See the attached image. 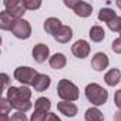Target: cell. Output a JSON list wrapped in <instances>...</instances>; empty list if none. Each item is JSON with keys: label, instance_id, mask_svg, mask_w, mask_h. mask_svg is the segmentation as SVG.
<instances>
[{"label": "cell", "instance_id": "obj_17", "mask_svg": "<svg viewBox=\"0 0 121 121\" xmlns=\"http://www.w3.org/2000/svg\"><path fill=\"white\" fill-rule=\"evenodd\" d=\"M61 26H63L61 22H60L57 17H48L44 22V30H46V33L53 34V36L60 30V27H61Z\"/></svg>", "mask_w": 121, "mask_h": 121}, {"label": "cell", "instance_id": "obj_28", "mask_svg": "<svg viewBox=\"0 0 121 121\" xmlns=\"http://www.w3.org/2000/svg\"><path fill=\"white\" fill-rule=\"evenodd\" d=\"M44 121H61V120L57 117V114H54V112H48Z\"/></svg>", "mask_w": 121, "mask_h": 121}, {"label": "cell", "instance_id": "obj_6", "mask_svg": "<svg viewBox=\"0 0 121 121\" xmlns=\"http://www.w3.org/2000/svg\"><path fill=\"white\" fill-rule=\"evenodd\" d=\"M64 4L78 16V17H88L93 13V6L83 0H64Z\"/></svg>", "mask_w": 121, "mask_h": 121}, {"label": "cell", "instance_id": "obj_20", "mask_svg": "<svg viewBox=\"0 0 121 121\" xmlns=\"http://www.w3.org/2000/svg\"><path fill=\"white\" fill-rule=\"evenodd\" d=\"M84 118H86V121H104V115L97 107L88 108L84 114Z\"/></svg>", "mask_w": 121, "mask_h": 121}, {"label": "cell", "instance_id": "obj_8", "mask_svg": "<svg viewBox=\"0 0 121 121\" xmlns=\"http://www.w3.org/2000/svg\"><path fill=\"white\" fill-rule=\"evenodd\" d=\"M4 7H6V12L13 17V19H22L23 14L26 13V7H24V3L23 0H12V2H9V0H6V2L3 3Z\"/></svg>", "mask_w": 121, "mask_h": 121}, {"label": "cell", "instance_id": "obj_30", "mask_svg": "<svg viewBox=\"0 0 121 121\" xmlns=\"http://www.w3.org/2000/svg\"><path fill=\"white\" fill-rule=\"evenodd\" d=\"M114 121H121V110L114 112Z\"/></svg>", "mask_w": 121, "mask_h": 121}, {"label": "cell", "instance_id": "obj_29", "mask_svg": "<svg viewBox=\"0 0 121 121\" xmlns=\"http://www.w3.org/2000/svg\"><path fill=\"white\" fill-rule=\"evenodd\" d=\"M2 80H3V90H4V88L9 86V83H10V77H9L6 73H3V74H2Z\"/></svg>", "mask_w": 121, "mask_h": 121}, {"label": "cell", "instance_id": "obj_5", "mask_svg": "<svg viewBox=\"0 0 121 121\" xmlns=\"http://www.w3.org/2000/svg\"><path fill=\"white\" fill-rule=\"evenodd\" d=\"M39 73L36 71V69L31 67H17L13 73L14 80H17L19 83H22L23 86H33V81L36 78Z\"/></svg>", "mask_w": 121, "mask_h": 121}, {"label": "cell", "instance_id": "obj_4", "mask_svg": "<svg viewBox=\"0 0 121 121\" xmlns=\"http://www.w3.org/2000/svg\"><path fill=\"white\" fill-rule=\"evenodd\" d=\"M51 108V103L46 97H39L34 103V112L30 117V121H44L48 110Z\"/></svg>", "mask_w": 121, "mask_h": 121}, {"label": "cell", "instance_id": "obj_19", "mask_svg": "<svg viewBox=\"0 0 121 121\" xmlns=\"http://www.w3.org/2000/svg\"><path fill=\"white\" fill-rule=\"evenodd\" d=\"M88 36H90L91 41L100 43V41H103V40L105 39V31H104V29H103L101 26H93V27L90 29Z\"/></svg>", "mask_w": 121, "mask_h": 121}, {"label": "cell", "instance_id": "obj_22", "mask_svg": "<svg viewBox=\"0 0 121 121\" xmlns=\"http://www.w3.org/2000/svg\"><path fill=\"white\" fill-rule=\"evenodd\" d=\"M26 10H37L41 7V2L40 0H23Z\"/></svg>", "mask_w": 121, "mask_h": 121}, {"label": "cell", "instance_id": "obj_10", "mask_svg": "<svg viewBox=\"0 0 121 121\" xmlns=\"http://www.w3.org/2000/svg\"><path fill=\"white\" fill-rule=\"evenodd\" d=\"M31 54H33L34 61L39 63V64H41V63H44L46 60L48 58L50 48H48V46H46V44H43V43H39V44H36V46L33 47Z\"/></svg>", "mask_w": 121, "mask_h": 121}, {"label": "cell", "instance_id": "obj_13", "mask_svg": "<svg viewBox=\"0 0 121 121\" xmlns=\"http://www.w3.org/2000/svg\"><path fill=\"white\" fill-rule=\"evenodd\" d=\"M50 83H51V80L47 74H40L39 73L36 76L34 81H33V88H34V91L41 93V91H46L50 87Z\"/></svg>", "mask_w": 121, "mask_h": 121}, {"label": "cell", "instance_id": "obj_7", "mask_svg": "<svg viewBox=\"0 0 121 121\" xmlns=\"http://www.w3.org/2000/svg\"><path fill=\"white\" fill-rule=\"evenodd\" d=\"M12 33L14 34V37L20 39V40H27L31 36V26L27 20L24 19H17L14 22V26L12 29Z\"/></svg>", "mask_w": 121, "mask_h": 121}, {"label": "cell", "instance_id": "obj_32", "mask_svg": "<svg viewBox=\"0 0 121 121\" xmlns=\"http://www.w3.org/2000/svg\"><path fill=\"white\" fill-rule=\"evenodd\" d=\"M115 4H117V7L121 10V0H115Z\"/></svg>", "mask_w": 121, "mask_h": 121}, {"label": "cell", "instance_id": "obj_25", "mask_svg": "<svg viewBox=\"0 0 121 121\" xmlns=\"http://www.w3.org/2000/svg\"><path fill=\"white\" fill-rule=\"evenodd\" d=\"M10 120L12 121H29V118L26 117V114L22 112V111H16L14 114H12Z\"/></svg>", "mask_w": 121, "mask_h": 121}, {"label": "cell", "instance_id": "obj_3", "mask_svg": "<svg viewBox=\"0 0 121 121\" xmlns=\"http://www.w3.org/2000/svg\"><path fill=\"white\" fill-rule=\"evenodd\" d=\"M57 94L63 101H70V103L77 101L78 97H80L78 87L74 83H71L70 80H66V78L58 81V84H57Z\"/></svg>", "mask_w": 121, "mask_h": 121}, {"label": "cell", "instance_id": "obj_11", "mask_svg": "<svg viewBox=\"0 0 121 121\" xmlns=\"http://www.w3.org/2000/svg\"><path fill=\"white\" fill-rule=\"evenodd\" d=\"M108 64H110V60H108V56H107L105 53L98 51V53H95V54L93 56V58H91V67H93L95 71H103V70H105V69L108 67Z\"/></svg>", "mask_w": 121, "mask_h": 121}, {"label": "cell", "instance_id": "obj_21", "mask_svg": "<svg viewBox=\"0 0 121 121\" xmlns=\"http://www.w3.org/2000/svg\"><path fill=\"white\" fill-rule=\"evenodd\" d=\"M115 17H117L115 12H114V10H111V9H108V7L101 9V10L98 12V20H100V22L110 23V22H111V20H114Z\"/></svg>", "mask_w": 121, "mask_h": 121}, {"label": "cell", "instance_id": "obj_24", "mask_svg": "<svg viewBox=\"0 0 121 121\" xmlns=\"http://www.w3.org/2000/svg\"><path fill=\"white\" fill-rule=\"evenodd\" d=\"M0 107H2V114H9V111L13 108V107H12V104L9 103V100H7V98H4V97L0 98Z\"/></svg>", "mask_w": 121, "mask_h": 121}, {"label": "cell", "instance_id": "obj_27", "mask_svg": "<svg viewBox=\"0 0 121 121\" xmlns=\"http://www.w3.org/2000/svg\"><path fill=\"white\" fill-rule=\"evenodd\" d=\"M114 101H115V105H117V108H118V110H121V90L115 91Z\"/></svg>", "mask_w": 121, "mask_h": 121}, {"label": "cell", "instance_id": "obj_2", "mask_svg": "<svg viewBox=\"0 0 121 121\" xmlns=\"http://www.w3.org/2000/svg\"><path fill=\"white\" fill-rule=\"evenodd\" d=\"M84 94H86V98L95 107L104 105L108 100V91L97 83H90L86 87Z\"/></svg>", "mask_w": 121, "mask_h": 121}, {"label": "cell", "instance_id": "obj_31", "mask_svg": "<svg viewBox=\"0 0 121 121\" xmlns=\"http://www.w3.org/2000/svg\"><path fill=\"white\" fill-rule=\"evenodd\" d=\"M0 121H12L9 114H2V117H0Z\"/></svg>", "mask_w": 121, "mask_h": 121}, {"label": "cell", "instance_id": "obj_12", "mask_svg": "<svg viewBox=\"0 0 121 121\" xmlns=\"http://www.w3.org/2000/svg\"><path fill=\"white\" fill-rule=\"evenodd\" d=\"M57 110L61 114H64L66 117H74L78 112L77 105L74 103H70V101H60V103H57Z\"/></svg>", "mask_w": 121, "mask_h": 121}, {"label": "cell", "instance_id": "obj_33", "mask_svg": "<svg viewBox=\"0 0 121 121\" xmlns=\"http://www.w3.org/2000/svg\"><path fill=\"white\" fill-rule=\"evenodd\" d=\"M120 37H121V31H120Z\"/></svg>", "mask_w": 121, "mask_h": 121}, {"label": "cell", "instance_id": "obj_18", "mask_svg": "<svg viewBox=\"0 0 121 121\" xmlns=\"http://www.w3.org/2000/svg\"><path fill=\"white\" fill-rule=\"evenodd\" d=\"M16 19H13L6 10L0 13V29L4 30V31H12L13 26H14Z\"/></svg>", "mask_w": 121, "mask_h": 121}, {"label": "cell", "instance_id": "obj_16", "mask_svg": "<svg viewBox=\"0 0 121 121\" xmlns=\"http://www.w3.org/2000/svg\"><path fill=\"white\" fill-rule=\"evenodd\" d=\"M120 80H121V71H120L118 69H111V70H108V71L105 73V76H104V81H105V84L110 86V87L117 86V84L120 83Z\"/></svg>", "mask_w": 121, "mask_h": 121}, {"label": "cell", "instance_id": "obj_9", "mask_svg": "<svg viewBox=\"0 0 121 121\" xmlns=\"http://www.w3.org/2000/svg\"><path fill=\"white\" fill-rule=\"evenodd\" d=\"M90 50H91V47H90V44H88V41H86V40H77L73 46H71V53L77 57V58H86V57H88V54H90Z\"/></svg>", "mask_w": 121, "mask_h": 121}, {"label": "cell", "instance_id": "obj_23", "mask_svg": "<svg viewBox=\"0 0 121 121\" xmlns=\"http://www.w3.org/2000/svg\"><path fill=\"white\" fill-rule=\"evenodd\" d=\"M107 26H108V29L111 30V31H121V17L120 16H117L114 20H111L110 23H107Z\"/></svg>", "mask_w": 121, "mask_h": 121}, {"label": "cell", "instance_id": "obj_14", "mask_svg": "<svg viewBox=\"0 0 121 121\" xmlns=\"http://www.w3.org/2000/svg\"><path fill=\"white\" fill-rule=\"evenodd\" d=\"M58 43H61V44H66V43H69L70 40H71V37H73V29L70 27V26H61L60 27V30L53 36Z\"/></svg>", "mask_w": 121, "mask_h": 121}, {"label": "cell", "instance_id": "obj_15", "mask_svg": "<svg viewBox=\"0 0 121 121\" xmlns=\"http://www.w3.org/2000/svg\"><path fill=\"white\" fill-rule=\"evenodd\" d=\"M48 64H50V67L54 69V70H61V69H64L66 64H67V58H66V56H64L63 53H56V54H53V56L48 58Z\"/></svg>", "mask_w": 121, "mask_h": 121}, {"label": "cell", "instance_id": "obj_1", "mask_svg": "<svg viewBox=\"0 0 121 121\" xmlns=\"http://www.w3.org/2000/svg\"><path fill=\"white\" fill-rule=\"evenodd\" d=\"M9 103L12 104L13 108H16L17 111L26 112L31 108V90L27 86H22V87H13L10 86L7 88V97Z\"/></svg>", "mask_w": 121, "mask_h": 121}, {"label": "cell", "instance_id": "obj_26", "mask_svg": "<svg viewBox=\"0 0 121 121\" xmlns=\"http://www.w3.org/2000/svg\"><path fill=\"white\" fill-rule=\"evenodd\" d=\"M111 48H112V51H114V53L121 54V37H118V39H115V40L112 41Z\"/></svg>", "mask_w": 121, "mask_h": 121}]
</instances>
